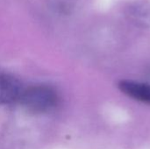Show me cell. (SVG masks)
<instances>
[{"instance_id": "3", "label": "cell", "mask_w": 150, "mask_h": 149, "mask_svg": "<svg viewBox=\"0 0 150 149\" xmlns=\"http://www.w3.org/2000/svg\"><path fill=\"white\" fill-rule=\"evenodd\" d=\"M23 90L17 79L0 75V105L18 101Z\"/></svg>"}, {"instance_id": "1", "label": "cell", "mask_w": 150, "mask_h": 149, "mask_svg": "<svg viewBox=\"0 0 150 149\" xmlns=\"http://www.w3.org/2000/svg\"><path fill=\"white\" fill-rule=\"evenodd\" d=\"M57 100L55 91L45 85L24 89L18 99L23 107L33 113H45L51 111L56 105Z\"/></svg>"}, {"instance_id": "2", "label": "cell", "mask_w": 150, "mask_h": 149, "mask_svg": "<svg viewBox=\"0 0 150 149\" xmlns=\"http://www.w3.org/2000/svg\"><path fill=\"white\" fill-rule=\"evenodd\" d=\"M118 88L127 97L150 105V84L149 83L133 80H121L118 83Z\"/></svg>"}]
</instances>
